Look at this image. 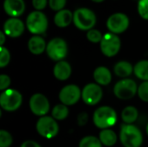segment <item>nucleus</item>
Wrapping results in <instances>:
<instances>
[{"label": "nucleus", "mask_w": 148, "mask_h": 147, "mask_svg": "<svg viewBox=\"0 0 148 147\" xmlns=\"http://www.w3.org/2000/svg\"><path fill=\"white\" fill-rule=\"evenodd\" d=\"M22 101V94L15 89H6L0 95L1 107L8 112H13L18 109Z\"/></svg>", "instance_id": "5"}, {"label": "nucleus", "mask_w": 148, "mask_h": 147, "mask_svg": "<svg viewBox=\"0 0 148 147\" xmlns=\"http://www.w3.org/2000/svg\"><path fill=\"white\" fill-rule=\"evenodd\" d=\"M23 23L16 17L9 18L3 24V32L10 37H18L23 33Z\"/></svg>", "instance_id": "14"}, {"label": "nucleus", "mask_w": 148, "mask_h": 147, "mask_svg": "<svg viewBox=\"0 0 148 147\" xmlns=\"http://www.w3.org/2000/svg\"><path fill=\"white\" fill-rule=\"evenodd\" d=\"M82 96V92L76 85L65 86L59 94V99L66 106L75 105Z\"/></svg>", "instance_id": "12"}, {"label": "nucleus", "mask_w": 148, "mask_h": 147, "mask_svg": "<svg viewBox=\"0 0 148 147\" xmlns=\"http://www.w3.org/2000/svg\"><path fill=\"white\" fill-rule=\"evenodd\" d=\"M139 116V112L134 107H127L121 113V118L126 124L134 123Z\"/></svg>", "instance_id": "23"}, {"label": "nucleus", "mask_w": 148, "mask_h": 147, "mask_svg": "<svg viewBox=\"0 0 148 147\" xmlns=\"http://www.w3.org/2000/svg\"><path fill=\"white\" fill-rule=\"evenodd\" d=\"M129 25V19L123 13H114L107 21V27L111 33L121 34L124 32Z\"/></svg>", "instance_id": "10"}, {"label": "nucleus", "mask_w": 148, "mask_h": 147, "mask_svg": "<svg viewBox=\"0 0 148 147\" xmlns=\"http://www.w3.org/2000/svg\"><path fill=\"white\" fill-rule=\"evenodd\" d=\"M102 94V89L99 85L89 83L84 87L82 92V98L87 105L94 106L101 100Z\"/></svg>", "instance_id": "11"}, {"label": "nucleus", "mask_w": 148, "mask_h": 147, "mask_svg": "<svg viewBox=\"0 0 148 147\" xmlns=\"http://www.w3.org/2000/svg\"><path fill=\"white\" fill-rule=\"evenodd\" d=\"M21 147H41L36 142L32 140H27L22 144Z\"/></svg>", "instance_id": "35"}, {"label": "nucleus", "mask_w": 148, "mask_h": 147, "mask_svg": "<svg viewBox=\"0 0 148 147\" xmlns=\"http://www.w3.org/2000/svg\"><path fill=\"white\" fill-rule=\"evenodd\" d=\"M120 139L125 147H140L143 136L137 126L132 124H125L121 126Z\"/></svg>", "instance_id": "1"}, {"label": "nucleus", "mask_w": 148, "mask_h": 147, "mask_svg": "<svg viewBox=\"0 0 148 147\" xmlns=\"http://www.w3.org/2000/svg\"><path fill=\"white\" fill-rule=\"evenodd\" d=\"M66 4V0H49V7L56 11H60L63 10Z\"/></svg>", "instance_id": "31"}, {"label": "nucleus", "mask_w": 148, "mask_h": 147, "mask_svg": "<svg viewBox=\"0 0 148 147\" xmlns=\"http://www.w3.org/2000/svg\"><path fill=\"white\" fill-rule=\"evenodd\" d=\"M3 9L7 15L11 17H18L25 10L23 0H4Z\"/></svg>", "instance_id": "15"}, {"label": "nucleus", "mask_w": 148, "mask_h": 147, "mask_svg": "<svg viewBox=\"0 0 148 147\" xmlns=\"http://www.w3.org/2000/svg\"><path fill=\"white\" fill-rule=\"evenodd\" d=\"M147 135H148V124H147Z\"/></svg>", "instance_id": "38"}, {"label": "nucleus", "mask_w": 148, "mask_h": 147, "mask_svg": "<svg viewBox=\"0 0 148 147\" xmlns=\"http://www.w3.org/2000/svg\"><path fill=\"white\" fill-rule=\"evenodd\" d=\"M121 49V40L114 33H107L103 36L101 42V50L108 57H113L118 54Z\"/></svg>", "instance_id": "7"}, {"label": "nucleus", "mask_w": 148, "mask_h": 147, "mask_svg": "<svg viewBox=\"0 0 148 147\" xmlns=\"http://www.w3.org/2000/svg\"><path fill=\"white\" fill-rule=\"evenodd\" d=\"M10 60V55L9 50L3 46H0V68L7 66Z\"/></svg>", "instance_id": "27"}, {"label": "nucleus", "mask_w": 148, "mask_h": 147, "mask_svg": "<svg viewBox=\"0 0 148 147\" xmlns=\"http://www.w3.org/2000/svg\"><path fill=\"white\" fill-rule=\"evenodd\" d=\"M53 73L56 79L65 81L69 79L71 75V66L65 61H60L55 65Z\"/></svg>", "instance_id": "16"}, {"label": "nucleus", "mask_w": 148, "mask_h": 147, "mask_svg": "<svg viewBox=\"0 0 148 147\" xmlns=\"http://www.w3.org/2000/svg\"><path fill=\"white\" fill-rule=\"evenodd\" d=\"M114 70L117 76L125 78V77H128L129 75H131V74L134 71V68L130 62L122 61L115 64Z\"/></svg>", "instance_id": "20"}, {"label": "nucleus", "mask_w": 148, "mask_h": 147, "mask_svg": "<svg viewBox=\"0 0 148 147\" xmlns=\"http://www.w3.org/2000/svg\"><path fill=\"white\" fill-rule=\"evenodd\" d=\"M100 140L106 146H112L117 141L116 133L110 129H104L100 133Z\"/></svg>", "instance_id": "21"}, {"label": "nucleus", "mask_w": 148, "mask_h": 147, "mask_svg": "<svg viewBox=\"0 0 148 147\" xmlns=\"http://www.w3.org/2000/svg\"><path fill=\"white\" fill-rule=\"evenodd\" d=\"M134 72L139 79L148 81V61L144 60L137 62L134 68Z\"/></svg>", "instance_id": "22"}, {"label": "nucleus", "mask_w": 148, "mask_h": 147, "mask_svg": "<svg viewBox=\"0 0 148 147\" xmlns=\"http://www.w3.org/2000/svg\"><path fill=\"white\" fill-rule=\"evenodd\" d=\"M94 78L98 84L107 86L112 81V75L108 68L99 67L94 72Z\"/></svg>", "instance_id": "19"}, {"label": "nucleus", "mask_w": 148, "mask_h": 147, "mask_svg": "<svg viewBox=\"0 0 148 147\" xmlns=\"http://www.w3.org/2000/svg\"><path fill=\"white\" fill-rule=\"evenodd\" d=\"M13 142L12 136L7 131H0V147H10Z\"/></svg>", "instance_id": "26"}, {"label": "nucleus", "mask_w": 148, "mask_h": 147, "mask_svg": "<svg viewBox=\"0 0 148 147\" xmlns=\"http://www.w3.org/2000/svg\"><path fill=\"white\" fill-rule=\"evenodd\" d=\"M4 42H5V34L3 31H1L0 32V45L3 46Z\"/></svg>", "instance_id": "36"}, {"label": "nucleus", "mask_w": 148, "mask_h": 147, "mask_svg": "<svg viewBox=\"0 0 148 147\" xmlns=\"http://www.w3.org/2000/svg\"><path fill=\"white\" fill-rule=\"evenodd\" d=\"M36 130L42 137L51 139L58 133L59 127L54 118L43 116L38 120L36 123Z\"/></svg>", "instance_id": "8"}, {"label": "nucleus", "mask_w": 148, "mask_h": 147, "mask_svg": "<svg viewBox=\"0 0 148 147\" xmlns=\"http://www.w3.org/2000/svg\"><path fill=\"white\" fill-rule=\"evenodd\" d=\"M28 48L32 54L40 55L44 50H46L47 45L42 37H41L39 36H34L29 40Z\"/></svg>", "instance_id": "18"}, {"label": "nucleus", "mask_w": 148, "mask_h": 147, "mask_svg": "<svg viewBox=\"0 0 148 147\" xmlns=\"http://www.w3.org/2000/svg\"><path fill=\"white\" fill-rule=\"evenodd\" d=\"M100 139L94 136H87L83 138L79 144V147H101Z\"/></svg>", "instance_id": "25"}, {"label": "nucleus", "mask_w": 148, "mask_h": 147, "mask_svg": "<svg viewBox=\"0 0 148 147\" xmlns=\"http://www.w3.org/2000/svg\"><path fill=\"white\" fill-rule=\"evenodd\" d=\"M74 14L69 10H62L57 11L54 17V22L56 26L60 28H65L69 26L73 21Z\"/></svg>", "instance_id": "17"}, {"label": "nucleus", "mask_w": 148, "mask_h": 147, "mask_svg": "<svg viewBox=\"0 0 148 147\" xmlns=\"http://www.w3.org/2000/svg\"><path fill=\"white\" fill-rule=\"evenodd\" d=\"M92 1H94V2H95V3H101V2H102V1H104V0H92Z\"/></svg>", "instance_id": "37"}, {"label": "nucleus", "mask_w": 148, "mask_h": 147, "mask_svg": "<svg viewBox=\"0 0 148 147\" xmlns=\"http://www.w3.org/2000/svg\"><path fill=\"white\" fill-rule=\"evenodd\" d=\"M26 25L30 33L41 35L48 29V19L42 11H32L27 17Z\"/></svg>", "instance_id": "4"}, {"label": "nucleus", "mask_w": 148, "mask_h": 147, "mask_svg": "<svg viewBox=\"0 0 148 147\" xmlns=\"http://www.w3.org/2000/svg\"><path fill=\"white\" fill-rule=\"evenodd\" d=\"M94 123L101 129H108L113 126L117 120L116 112L110 107H101L94 113Z\"/></svg>", "instance_id": "2"}, {"label": "nucleus", "mask_w": 148, "mask_h": 147, "mask_svg": "<svg viewBox=\"0 0 148 147\" xmlns=\"http://www.w3.org/2000/svg\"><path fill=\"white\" fill-rule=\"evenodd\" d=\"M46 52L54 61H62L68 54V45L62 38H54L47 45Z\"/></svg>", "instance_id": "9"}, {"label": "nucleus", "mask_w": 148, "mask_h": 147, "mask_svg": "<svg viewBox=\"0 0 148 147\" xmlns=\"http://www.w3.org/2000/svg\"><path fill=\"white\" fill-rule=\"evenodd\" d=\"M48 0H32V5L36 10H43L47 5Z\"/></svg>", "instance_id": "33"}, {"label": "nucleus", "mask_w": 148, "mask_h": 147, "mask_svg": "<svg viewBox=\"0 0 148 147\" xmlns=\"http://www.w3.org/2000/svg\"><path fill=\"white\" fill-rule=\"evenodd\" d=\"M138 92L136 82L132 79H123L118 81L114 88L115 96L121 100H129Z\"/></svg>", "instance_id": "6"}, {"label": "nucleus", "mask_w": 148, "mask_h": 147, "mask_svg": "<svg viewBox=\"0 0 148 147\" xmlns=\"http://www.w3.org/2000/svg\"><path fill=\"white\" fill-rule=\"evenodd\" d=\"M69 115V109L66 105L64 104H58L56 105L52 111V116L55 120H65Z\"/></svg>", "instance_id": "24"}, {"label": "nucleus", "mask_w": 148, "mask_h": 147, "mask_svg": "<svg viewBox=\"0 0 148 147\" xmlns=\"http://www.w3.org/2000/svg\"><path fill=\"white\" fill-rule=\"evenodd\" d=\"M102 37H103V36L97 29H90L87 33V38H88V40L89 42H94V43L101 42V40H102Z\"/></svg>", "instance_id": "28"}, {"label": "nucleus", "mask_w": 148, "mask_h": 147, "mask_svg": "<svg viewBox=\"0 0 148 147\" xmlns=\"http://www.w3.org/2000/svg\"><path fill=\"white\" fill-rule=\"evenodd\" d=\"M138 11L140 16L145 19L148 20V0H140L138 3Z\"/></svg>", "instance_id": "29"}, {"label": "nucleus", "mask_w": 148, "mask_h": 147, "mask_svg": "<svg viewBox=\"0 0 148 147\" xmlns=\"http://www.w3.org/2000/svg\"><path fill=\"white\" fill-rule=\"evenodd\" d=\"M138 94L140 100L148 102V81H144L138 88Z\"/></svg>", "instance_id": "30"}, {"label": "nucleus", "mask_w": 148, "mask_h": 147, "mask_svg": "<svg viewBox=\"0 0 148 147\" xmlns=\"http://www.w3.org/2000/svg\"><path fill=\"white\" fill-rule=\"evenodd\" d=\"M10 84V79L6 75H0V90L4 91L8 88V87Z\"/></svg>", "instance_id": "32"}, {"label": "nucleus", "mask_w": 148, "mask_h": 147, "mask_svg": "<svg viewBox=\"0 0 148 147\" xmlns=\"http://www.w3.org/2000/svg\"><path fill=\"white\" fill-rule=\"evenodd\" d=\"M73 22L79 29L88 31L95 25L96 16L89 9L80 8L74 12Z\"/></svg>", "instance_id": "3"}, {"label": "nucleus", "mask_w": 148, "mask_h": 147, "mask_svg": "<svg viewBox=\"0 0 148 147\" xmlns=\"http://www.w3.org/2000/svg\"><path fill=\"white\" fill-rule=\"evenodd\" d=\"M88 116L86 113H81L78 117H77V123L80 126H83L87 124L88 122Z\"/></svg>", "instance_id": "34"}, {"label": "nucleus", "mask_w": 148, "mask_h": 147, "mask_svg": "<svg viewBox=\"0 0 148 147\" xmlns=\"http://www.w3.org/2000/svg\"><path fill=\"white\" fill-rule=\"evenodd\" d=\"M29 107L34 114L43 116L49 110V102L43 94H36L32 95L29 100Z\"/></svg>", "instance_id": "13"}]
</instances>
